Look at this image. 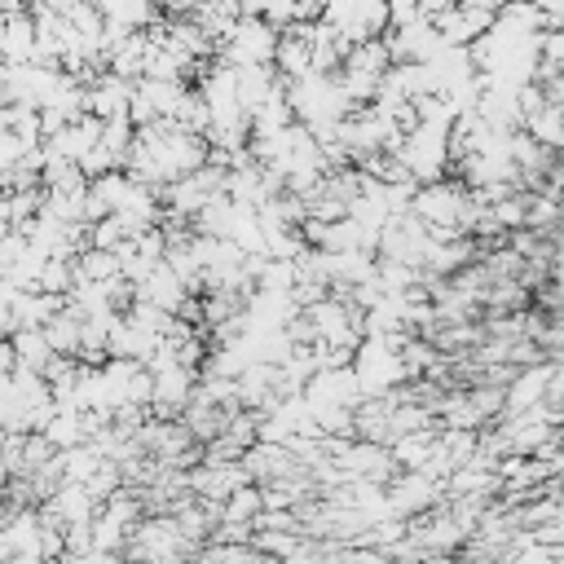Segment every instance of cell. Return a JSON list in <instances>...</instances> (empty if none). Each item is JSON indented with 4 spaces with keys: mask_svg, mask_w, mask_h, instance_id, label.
I'll return each instance as SVG.
<instances>
[{
    "mask_svg": "<svg viewBox=\"0 0 564 564\" xmlns=\"http://www.w3.org/2000/svg\"><path fill=\"white\" fill-rule=\"evenodd\" d=\"M9 344H13V352H18V370H35V375H44L48 361L57 357L44 330H18Z\"/></svg>",
    "mask_w": 564,
    "mask_h": 564,
    "instance_id": "7a4b0ae2",
    "label": "cell"
},
{
    "mask_svg": "<svg viewBox=\"0 0 564 564\" xmlns=\"http://www.w3.org/2000/svg\"><path fill=\"white\" fill-rule=\"evenodd\" d=\"M0 57H4V66H35V18H31V9H18L0 22Z\"/></svg>",
    "mask_w": 564,
    "mask_h": 564,
    "instance_id": "6da1fadb",
    "label": "cell"
}]
</instances>
